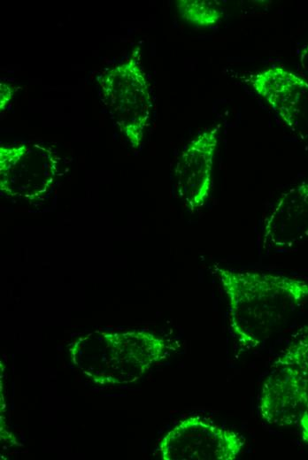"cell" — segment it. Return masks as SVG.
I'll return each instance as SVG.
<instances>
[{
    "instance_id": "cell-1",
    "label": "cell",
    "mask_w": 308,
    "mask_h": 460,
    "mask_svg": "<svg viewBox=\"0 0 308 460\" xmlns=\"http://www.w3.org/2000/svg\"><path fill=\"white\" fill-rule=\"evenodd\" d=\"M227 295L229 324L238 342L257 347L308 300V281L279 273L213 266Z\"/></svg>"
},
{
    "instance_id": "cell-2",
    "label": "cell",
    "mask_w": 308,
    "mask_h": 460,
    "mask_svg": "<svg viewBox=\"0 0 308 460\" xmlns=\"http://www.w3.org/2000/svg\"><path fill=\"white\" fill-rule=\"evenodd\" d=\"M99 85L104 104L119 132L133 149H138L152 109L140 49L136 48L126 61L107 69Z\"/></svg>"
},
{
    "instance_id": "cell-3",
    "label": "cell",
    "mask_w": 308,
    "mask_h": 460,
    "mask_svg": "<svg viewBox=\"0 0 308 460\" xmlns=\"http://www.w3.org/2000/svg\"><path fill=\"white\" fill-rule=\"evenodd\" d=\"M59 157L50 146L19 142L0 146V191L7 197L35 202L51 190Z\"/></svg>"
},
{
    "instance_id": "cell-4",
    "label": "cell",
    "mask_w": 308,
    "mask_h": 460,
    "mask_svg": "<svg viewBox=\"0 0 308 460\" xmlns=\"http://www.w3.org/2000/svg\"><path fill=\"white\" fill-rule=\"evenodd\" d=\"M245 440L238 433L199 417L181 420L162 439L166 460H235Z\"/></svg>"
},
{
    "instance_id": "cell-5",
    "label": "cell",
    "mask_w": 308,
    "mask_h": 460,
    "mask_svg": "<svg viewBox=\"0 0 308 460\" xmlns=\"http://www.w3.org/2000/svg\"><path fill=\"white\" fill-rule=\"evenodd\" d=\"M220 127L218 124L201 132L186 146L177 161L174 170L177 193L191 211L201 208L210 196Z\"/></svg>"
},
{
    "instance_id": "cell-6",
    "label": "cell",
    "mask_w": 308,
    "mask_h": 460,
    "mask_svg": "<svg viewBox=\"0 0 308 460\" xmlns=\"http://www.w3.org/2000/svg\"><path fill=\"white\" fill-rule=\"evenodd\" d=\"M307 403L300 376L291 365L278 357L263 383L258 402L260 417L271 425L298 426Z\"/></svg>"
},
{
    "instance_id": "cell-7",
    "label": "cell",
    "mask_w": 308,
    "mask_h": 460,
    "mask_svg": "<svg viewBox=\"0 0 308 460\" xmlns=\"http://www.w3.org/2000/svg\"><path fill=\"white\" fill-rule=\"evenodd\" d=\"M308 238V180L282 194L265 220L264 249L292 248Z\"/></svg>"
},
{
    "instance_id": "cell-8",
    "label": "cell",
    "mask_w": 308,
    "mask_h": 460,
    "mask_svg": "<svg viewBox=\"0 0 308 460\" xmlns=\"http://www.w3.org/2000/svg\"><path fill=\"white\" fill-rule=\"evenodd\" d=\"M250 83L287 126H297L308 99V81L302 75L273 66L251 75Z\"/></svg>"
},
{
    "instance_id": "cell-9",
    "label": "cell",
    "mask_w": 308,
    "mask_h": 460,
    "mask_svg": "<svg viewBox=\"0 0 308 460\" xmlns=\"http://www.w3.org/2000/svg\"><path fill=\"white\" fill-rule=\"evenodd\" d=\"M278 357L291 365L298 373L304 383L308 400V334L292 342ZM298 426L302 440L308 443V403Z\"/></svg>"
},
{
    "instance_id": "cell-10",
    "label": "cell",
    "mask_w": 308,
    "mask_h": 460,
    "mask_svg": "<svg viewBox=\"0 0 308 460\" xmlns=\"http://www.w3.org/2000/svg\"><path fill=\"white\" fill-rule=\"evenodd\" d=\"M176 8L181 17L187 22L199 27L215 25L223 16V10L217 1L179 0Z\"/></svg>"
},
{
    "instance_id": "cell-11",
    "label": "cell",
    "mask_w": 308,
    "mask_h": 460,
    "mask_svg": "<svg viewBox=\"0 0 308 460\" xmlns=\"http://www.w3.org/2000/svg\"><path fill=\"white\" fill-rule=\"evenodd\" d=\"M15 88L8 83H0V109L4 111L12 98Z\"/></svg>"
},
{
    "instance_id": "cell-12",
    "label": "cell",
    "mask_w": 308,
    "mask_h": 460,
    "mask_svg": "<svg viewBox=\"0 0 308 460\" xmlns=\"http://www.w3.org/2000/svg\"><path fill=\"white\" fill-rule=\"evenodd\" d=\"M299 64L302 76L308 81V44L300 51Z\"/></svg>"
}]
</instances>
